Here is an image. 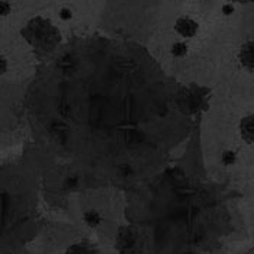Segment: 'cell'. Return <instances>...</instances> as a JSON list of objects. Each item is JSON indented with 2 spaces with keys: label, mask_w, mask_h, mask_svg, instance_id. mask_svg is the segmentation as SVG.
<instances>
[{
  "label": "cell",
  "mask_w": 254,
  "mask_h": 254,
  "mask_svg": "<svg viewBox=\"0 0 254 254\" xmlns=\"http://www.w3.org/2000/svg\"><path fill=\"white\" fill-rule=\"evenodd\" d=\"M0 64H1V67H0V68H1V73L4 74V73H6V67H7V61H6L4 57H1V63H0Z\"/></svg>",
  "instance_id": "obj_14"
},
{
  "label": "cell",
  "mask_w": 254,
  "mask_h": 254,
  "mask_svg": "<svg viewBox=\"0 0 254 254\" xmlns=\"http://www.w3.org/2000/svg\"><path fill=\"white\" fill-rule=\"evenodd\" d=\"M238 61L244 68L254 70V39L247 41L241 45L238 53Z\"/></svg>",
  "instance_id": "obj_5"
},
{
  "label": "cell",
  "mask_w": 254,
  "mask_h": 254,
  "mask_svg": "<svg viewBox=\"0 0 254 254\" xmlns=\"http://www.w3.org/2000/svg\"><path fill=\"white\" fill-rule=\"evenodd\" d=\"M65 254H98V250L90 244V243H76V244H71L67 250Z\"/></svg>",
  "instance_id": "obj_7"
},
{
  "label": "cell",
  "mask_w": 254,
  "mask_h": 254,
  "mask_svg": "<svg viewBox=\"0 0 254 254\" xmlns=\"http://www.w3.org/2000/svg\"><path fill=\"white\" fill-rule=\"evenodd\" d=\"M115 246L119 254H139L144 246L142 235L139 233V230L132 225L121 227L118 230Z\"/></svg>",
  "instance_id": "obj_3"
},
{
  "label": "cell",
  "mask_w": 254,
  "mask_h": 254,
  "mask_svg": "<svg viewBox=\"0 0 254 254\" xmlns=\"http://www.w3.org/2000/svg\"><path fill=\"white\" fill-rule=\"evenodd\" d=\"M237 1H240V3H243V4H249V3H253L254 0H237Z\"/></svg>",
  "instance_id": "obj_15"
},
{
  "label": "cell",
  "mask_w": 254,
  "mask_h": 254,
  "mask_svg": "<svg viewBox=\"0 0 254 254\" xmlns=\"http://www.w3.org/2000/svg\"><path fill=\"white\" fill-rule=\"evenodd\" d=\"M10 12H12V4H10V1H9V0H1V1H0V15H1V18L9 16Z\"/></svg>",
  "instance_id": "obj_11"
},
{
  "label": "cell",
  "mask_w": 254,
  "mask_h": 254,
  "mask_svg": "<svg viewBox=\"0 0 254 254\" xmlns=\"http://www.w3.org/2000/svg\"><path fill=\"white\" fill-rule=\"evenodd\" d=\"M22 35L29 45L42 53L53 51L61 39L59 29L50 20L44 18H34L29 20L22 29Z\"/></svg>",
  "instance_id": "obj_1"
},
{
  "label": "cell",
  "mask_w": 254,
  "mask_h": 254,
  "mask_svg": "<svg viewBox=\"0 0 254 254\" xmlns=\"http://www.w3.org/2000/svg\"><path fill=\"white\" fill-rule=\"evenodd\" d=\"M59 16L61 20L73 19V10L70 7H61L59 12Z\"/></svg>",
  "instance_id": "obj_12"
},
{
  "label": "cell",
  "mask_w": 254,
  "mask_h": 254,
  "mask_svg": "<svg viewBox=\"0 0 254 254\" xmlns=\"http://www.w3.org/2000/svg\"><path fill=\"white\" fill-rule=\"evenodd\" d=\"M84 221H86V224L90 225V227H98L99 224H100V221H102V218H100V215H99L98 212L89 211V212L84 214Z\"/></svg>",
  "instance_id": "obj_9"
},
{
  "label": "cell",
  "mask_w": 254,
  "mask_h": 254,
  "mask_svg": "<svg viewBox=\"0 0 254 254\" xmlns=\"http://www.w3.org/2000/svg\"><path fill=\"white\" fill-rule=\"evenodd\" d=\"M172 54L177 57V59H182V57H185L186 54H188V51H189V47H188V44L186 42H182V41H177L175 42L173 45H172Z\"/></svg>",
  "instance_id": "obj_8"
},
{
  "label": "cell",
  "mask_w": 254,
  "mask_h": 254,
  "mask_svg": "<svg viewBox=\"0 0 254 254\" xmlns=\"http://www.w3.org/2000/svg\"><path fill=\"white\" fill-rule=\"evenodd\" d=\"M234 6L233 4H230V3H225L222 7H221V12H222V15L224 16H231L233 13H234Z\"/></svg>",
  "instance_id": "obj_13"
},
{
  "label": "cell",
  "mask_w": 254,
  "mask_h": 254,
  "mask_svg": "<svg viewBox=\"0 0 254 254\" xmlns=\"http://www.w3.org/2000/svg\"><path fill=\"white\" fill-rule=\"evenodd\" d=\"M206 99H208V90L205 87L192 86L180 90L177 96V103L185 114H196L205 108Z\"/></svg>",
  "instance_id": "obj_2"
},
{
  "label": "cell",
  "mask_w": 254,
  "mask_h": 254,
  "mask_svg": "<svg viewBox=\"0 0 254 254\" xmlns=\"http://www.w3.org/2000/svg\"><path fill=\"white\" fill-rule=\"evenodd\" d=\"M240 132H241V138L247 144H254V114L241 119Z\"/></svg>",
  "instance_id": "obj_6"
},
{
  "label": "cell",
  "mask_w": 254,
  "mask_h": 254,
  "mask_svg": "<svg viewBox=\"0 0 254 254\" xmlns=\"http://www.w3.org/2000/svg\"><path fill=\"white\" fill-rule=\"evenodd\" d=\"M221 160H222V163H224L225 166H231V164H234L235 163L237 156H235L234 151H230V150H227V151H224V153H222Z\"/></svg>",
  "instance_id": "obj_10"
},
{
  "label": "cell",
  "mask_w": 254,
  "mask_h": 254,
  "mask_svg": "<svg viewBox=\"0 0 254 254\" xmlns=\"http://www.w3.org/2000/svg\"><path fill=\"white\" fill-rule=\"evenodd\" d=\"M175 31L183 38H193L199 31V23L189 16H182L175 22Z\"/></svg>",
  "instance_id": "obj_4"
}]
</instances>
